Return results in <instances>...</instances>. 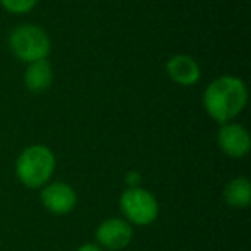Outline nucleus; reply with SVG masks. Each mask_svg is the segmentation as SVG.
<instances>
[{"instance_id": "f03ea898", "label": "nucleus", "mask_w": 251, "mask_h": 251, "mask_svg": "<svg viewBox=\"0 0 251 251\" xmlns=\"http://www.w3.org/2000/svg\"><path fill=\"white\" fill-rule=\"evenodd\" d=\"M55 171V157L43 145L29 147L16 162V174L28 188H42Z\"/></svg>"}, {"instance_id": "9b49d317", "label": "nucleus", "mask_w": 251, "mask_h": 251, "mask_svg": "<svg viewBox=\"0 0 251 251\" xmlns=\"http://www.w3.org/2000/svg\"><path fill=\"white\" fill-rule=\"evenodd\" d=\"M38 0H0V4L5 11L12 14H26L36 5Z\"/></svg>"}, {"instance_id": "f8f14e48", "label": "nucleus", "mask_w": 251, "mask_h": 251, "mask_svg": "<svg viewBox=\"0 0 251 251\" xmlns=\"http://www.w3.org/2000/svg\"><path fill=\"white\" fill-rule=\"evenodd\" d=\"M126 181L127 184H131V188H138V181H140V174L138 172H129V174L126 176Z\"/></svg>"}, {"instance_id": "423d86ee", "label": "nucleus", "mask_w": 251, "mask_h": 251, "mask_svg": "<svg viewBox=\"0 0 251 251\" xmlns=\"http://www.w3.org/2000/svg\"><path fill=\"white\" fill-rule=\"evenodd\" d=\"M76 193L66 182H53L42 191V201L55 215H66L76 206Z\"/></svg>"}, {"instance_id": "6e6552de", "label": "nucleus", "mask_w": 251, "mask_h": 251, "mask_svg": "<svg viewBox=\"0 0 251 251\" xmlns=\"http://www.w3.org/2000/svg\"><path fill=\"white\" fill-rule=\"evenodd\" d=\"M167 74L174 83L191 86L200 79V66L189 55H174L167 62Z\"/></svg>"}, {"instance_id": "9d476101", "label": "nucleus", "mask_w": 251, "mask_h": 251, "mask_svg": "<svg viewBox=\"0 0 251 251\" xmlns=\"http://www.w3.org/2000/svg\"><path fill=\"white\" fill-rule=\"evenodd\" d=\"M224 198L234 208H244L251 201V184L246 177H236L226 186Z\"/></svg>"}, {"instance_id": "1a4fd4ad", "label": "nucleus", "mask_w": 251, "mask_h": 251, "mask_svg": "<svg viewBox=\"0 0 251 251\" xmlns=\"http://www.w3.org/2000/svg\"><path fill=\"white\" fill-rule=\"evenodd\" d=\"M52 79H53L52 66H50V62L47 59L31 62L25 73V84L33 93L45 91L52 84Z\"/></svg>"}, {"instance_id": "ddd939ff", "label": "nucleus", "mask_w": 251, "mask_h": 251, "mask_svg": "<svg viewBox=\"0 0 251 251\" xmlns=\"http://www.w3.org/2000/svg\"><path fill=\"white\" fill-rule=\"evenodd\" d=\"M77 251H101V248L97 244H83Z\"/></svg>"}, {"instance_id": "f257e3e1", "label": "nucleus", "mask_w": 251, "mask_h": 251, "mask_svg": "<svg viewBox=\"0 0 251 251\" xmlns=\"http://www.w3.org/2000/svg\"><path fill=\"white\" fill-rule=\"evenodd\" d=\"M246 101V84L236 76L217 77L206 86L203 95V105L206 112L220 124H226L241 114Z\"/></svg>"}, {"instance_id": "7ed1b4c3", "label": "nucleus", "mask_w": 251, "mask_h": 251, "mask_svg": "<svg viewBox=\"0 0 251 251\" xmlns=\"http://www.w3.org/2000/svg\"><path fill=\"white\" fill-rule=\"evenodd\" d=\"M11 49L18 59L23 62H36L47 59L50 53V38L38 26H19L11 33Z\"/></svg>"}, {"instance_id": "39448f33", "label": "nucleus", "mask_w": 251, "mask_h": 251, "mask_svg": "<svg viewBox=\"0 0 251 251\" xmlns=\"http://www.w3.org/2000/svg\"><path fill=\"white\" fill-rule=\"evenodd\" d=\"M133 229L122 219H108L97 229V239L108 250H122L131 243Z\"/></svg>"}, {"instance_id": "20e7f679", "label": "nucleus", "mask_w": 251, "mask_h": 251, "mask_svg": "<svg viewBox=\"0 0 251 251\" xmlns=\"http://www.w3.org/2000/svg\"><path fill=\"white\" fill-rule=\"evenodd\" d=\"M121 210L127 220L138 226H148L158 215V203L150 191L141 188H129L121 196Z\"/></svg>"}, {"instance_id": "0eeeda50", "label": "nucleus", "mask_w": 251, "mask_h": 251, "mask_svg": "<svg viewBox=\"0 0 251 251\" xmlns=\"http://www.w3.org/2000/svg\"><path fill=\"white\" fill-rule=\"evenodd\" d=\"M219 145L229 157L239 158L250 151L251 140L248 131L239 124H222L219 131Z\"/></svg>"}]
</instances>
